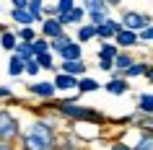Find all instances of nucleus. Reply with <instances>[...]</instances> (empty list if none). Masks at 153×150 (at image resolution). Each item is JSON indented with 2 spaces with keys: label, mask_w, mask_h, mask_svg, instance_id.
Here are the masks:
<instances>
[{
  "label": "nucleus",
  "mask_w": 153,
  "mask_h": 150,
  "mask_svg": "<svg viewBox=\"0 0 153 150\" xmlns=\"http://www.w3.org/2000/svg\"><path fill=\"white\" fill-rule=\"evenodd\" d=\"M57 111L68 119H75V122H94V124H101L104 117L101 111L91 109V106H81L78 101H60L57 103Z\"/></svg>",
  "instance_id": "obj_1"
},
{
  "label": "nucleus",
  "mask_w": 153,
  "mask_h": 150,
  "mask_svg": "<svg viewBox=\"0 0 153 150\" xmlns=\"http://www.w3.org/2000/svg\"><path fill=\"white\" fill-rule=\"evenodd\" d=\"M21 137V122L8 109H0V142H16Z\"/></svg>",
  "instance_id": "obj_2"
},
{
  "label": "nucleus",
  "mask_w": 153,
  "mask_h": 150,
  "mask_svg": "<svg viewBox=\"0 0 153 150\" xmlns=\"http://www.w3.org/2000/svg\"><path fill=\"white\" fill-rule=\"evenodd\" d=\"M120 26H122V29H127V31H135L137 34L143 26H151V16H148V13H140V10H125Z\"/></svg>",
  "instance_id": "obj_3"
},
{
  "label": "nucleus",
  "mask_w": 153,
  "mask_h": 150,
  "mask_svg": "<svg viewBox=\"0 0 153 150\" xmlns=\"http://www.w3.org/2000/svg\"><path fill=\"white\" fill-rule=\"evenodd\" d=\"M55 145L49 140H42V137H36V134L26 132L21 134V150H52Z\"/></svg>",
  "instance_id": "obj_4"
},
{
  "label": "nucleus",
  "mask_w": 153,
  "mask_h": 150,
  "mask_svg": "<svg viewBox=\"0 0 153 150\" xmlns=\"http://www.w3.org/2000/svg\"><path fill=\"white\" fill-rule=\"evenodd\" d=\"M29 132H31V134H36V137H42V140H49L52 145H55L57 132H55V127L49 124V122H34V124L29 127Z\"/></svg>",
  "instance_id": "obj_5"
},
{
  "label": "nucleus",
  "mask_w": 153,
  "mask_h": 150,
  "mask_svg": "<svg viewBox=\"0 0 153 150\" xmlns=\"http://www.w3.org/2000/svg\"><path fill=\"white\" fill-rule=\"evenodd\" d=\"M83 18H86V10L78 8V5H73L68 13H57V21L62 24V29H65V26H70V24H81Z\"/></svg>",
  "instance_id": "obj_6"
},
{
  "label": "nucleus",
  "mask_w": 153,
  "mask_h": 150,
  "mask_svg": "<svg viewBox=\"0 0 153 150\" xmlns=\"http://www.w3.org/2000/svg\"><path fill=\"white\" fill-rule=\"evenodd\" d=\"M60 34H65V29H62V24L57 21V16L42 21V36H44V39H55V36H60Z\"/></svg>",
  "instance_id": "obj_7"
},
{
  "label": "nucleus",
  "mask_w": 153,
  "mask_h": 150,
  "mask_svg": "<svg viewBox=\"0 0 153 150\" xmlns=\"http://www.w3.org/2000/svg\"><path fill=\"white\" fill-rule=\"evenodd\" d=\"M120 29H122L120 21H112V18H106L101 26H96V36H99L101 41H106V39H112V36L120 31Z\"/></svg>",
  "instance_id": "obj_8"
},
{
  "label": "nucleus",
  "mask_w": 153,
  "mask_h": 150,
  "mask_svg": "<svg viewBox=\"0 0 153 150\" xmlns=\"http://www.w3.org/2000/svg\"><path fill=\"white\" fill-rule=\"evenodd\" d=\"M60 72L78 78V75H83V72H86V62H83V60H62V65H60Z\"/></svg>",
  "instance_id": "obj_9"
},
{
  "label": "nucleus",
  "mask_w": 153,
  "mask_h": 150,
  "mask_svg": "<svg viewBox=\"0 0 153 150\" xmlns=\"http://www.w3.org/2000/svg\"><path fill=\"white\" fill-rule=\"evenodd\" d=\"M132 62H135V57H132V55H127V52H117V57H114V67H117V70L112 72V78H122V72L127 70Z\"/></svg>",
  "instance_id": "obj_10"
},
{
  "label": "nucleus",
  "mask_w": 153,
  "mask_h": 150,
  "mask_svg": "<svg viewBox=\"0 0 153 150\" xmlns=\"http://www.w3.org/2000/svg\"><path fill=\"white\" fill-rule=\"evenodd\" d=\"M52 86H55V91H75V86H78V78L65 75V72H57L55 80H52Z\"/></svg>",
  "instance_id": "obj_11"
},
{
  "label": "nucleus",
  "mask_w": 153,
  "mask_h": 150,
  "mask_svg": "<svg viewBox=\"0 0 153 150\" xmlns=\"http://www.w3.org/2000/svg\"><path fill=\"white\" fill-rule=\"evenodd\" d=\"M114 41H117V47H122V49L135 47V44H137V34L135 31H127V29H120V31L114 34Z\"/></svg>",
  "instance_id": "obj_12"
},
{
  "label": "nucleus",
  "mask_w": 153,
  "mask_h": 150,
  "mask_svg": "<svg viewBox=\"0 0 153 150\" xmlns=\"http://www.w3.org/2000/svg\"><path fill=\"white\" fill-rule=\"evenodd\" d=\"M29 93L31 96H39V98H52L55 96V86L52 83H34V86H29Z\"/></svg>",
  "instance_id": "obj_13"
},
{
  "label": "nucleus",
  "mask_w": 153,
  "mask_h": 150,
  "mask_svg": "<svg viewBox=\"0 0 153 150\" xmlns=\"http://www.w3.org/2000/svg\"><path fill=\"white\" fill-rule=\"evenodd\" d=\"M57 150H81V142L75 134H62V137H55Z\"/></svg>",
  "instance_id": "obj_14"
},
{
  "label": "nucleus",
  "mask_w": 153,
  "mask_h": 150,
  "mask_svg": "<svg viewBox=\"0 0 153 150\" xmlns=\"http://www.w3.org/2000/svg\"><path fill=\"white\" fill-rule=\"evenodd\" d=\"M81 44H78V41H68V44H65L62 49H60V57H62V60H81Z\"/></svg>",
  "instance_id": "obj_15"
},
{
  "label": "nucleus",
  "mask_w": 153,
  "mask_h": 150,
  "mask_svg": "<svg viewBox=\"0 0 153 150\" xmlns=\"http://www.w3.org/2000/svg\"><path fill=\"white\" fill-rule=\"evenodd\" d=\"M127 88H130V83L125 78H112L109 83H106V91L112 96H122V93H127Z\"/></svg>",
  "instance_id": "obj_16"
},
{
  "label": "nucleus",
  "mask_w": 153,
  "mask_h": 150,
  "mask_svg": "<svg viewBox=\"0 0 153 150\" xmlns=\"http://www.w3.org/2000/svg\"><path fill=\"white\" fill-rule=\"evenodd\" d=\"M148 67H151L148 62H137V60H135V62L130 65L127 70L122 72V78L127 80V78H137V75H145V70H148Z\"/></svg>",
  "instance_id": "obj_17"
},
{
  "label": "nucleus",
  "mask_w": 153,
  "mask_h": 150,
  "mask_svg": "<svg viewBox=\"0 0 153 150\" xmlns=\"http://www.w3.org/2000/svg\"><path fill=\"white\" fill-rule=\"evenodd\" d=\"M10 18H13L16 24H21V26H31L34 24L31 13H29L26 8H13V10H10Z\"/></svg>",
  "instance_id": "obj_18"
},
{
  "label": "nucleus",
  "mask_w": 153,
  "mask_h": 150,
  "mask_svg": "<svg viewBox=\"0 0 153 150\" xmlns=\"http://www.w3.org/2000/svg\"><path fill=\"white\" fill-rule=\"evenodd\" d=\"M117 52H120L117 44H112V41H101V47H99V60H114Z\"/></svg>",
  "instance_id": "obj_19"
},
{
  "label": "nucleus",
  "mask_w": 153,
  "mask_h": 150,
  "mask_svg": "<svg viewBox=\"0 0 153 150\" xmlns=\"http://www.w3.org/2000/svg\"><path fill=\"white\" fill-rule=\"evenodd\" d=\"M29 47H31V57H36V55H42V52H49V39L36 36L34 41H29Z\"/></svg>",
  "instance_id": "obj_20"
},
{
  "label": "nucleus",
  "mask_w": 153,
  "mask_h": 150,
  "mask_svg": "<svg viewBox=\"0 0 153 150\" xmlns=\"http://www.w3.org/2000/svg\"><path fill=\"white\" fill-rule=\"evenodd\" d=\"M96 36V26H78V44H86V41H91Z\"/></svg>",
  "instance_id": "obj_21"
},
{
  "label": "nucleus",
  "mask_w": 153,
  "mask_h": 150,
  "mask_svg": "<svg viewBox=\"0 0 153 150\" xmlns=\"http://www.w3.org/2000/svg\"><path fill=\"white\" fill-rule=\"evenodd\" d=\"M75 91H78V93H94V91H99V83L91 80V78H81L78 86H75Z\"/></svg>",
  "instance_id": "obj_22"
},
{
  "label": "nucleus",
  "mask_w": 153,
  "mask_h": 150,
  "mask_svg": "<svg viewBox=\"0 0 153 150\" xmlns=\"http://www.w3.org/2000/svg\"><path fill=\"white\" fill-rule=\"evenodd\" d=\"M132 150H153V132H143L137 137V142H135Z\"/></svg>",
  "instance_id": "obj_23"
},
{
  "label": "nucleus",
  "mask_w": 153,
  "mask_h": 150,
  "mask_svg": "<svg viewBox=\"0 0 153 150\" xmlns=\"http://www.w3.org/2000/svg\"><path fill=\"white\" fill-rule=\"evenodd\" d=\"M26 10L31 13L34 21H44V16H42V0H29L26 3Z\"/></svg>",
  "instance_id": "obj_24"
},
{
  "label": "nucleus",
  "mask_w": 153,
  "mask_h": 150,
  "mask_svg": "<svg viewBox=\"0 0 153 150\" xmlns=\"http://www.w3.org/2000/svg\"><path fill=\"white\" fill-rule=\"evenodd\" d=\"M8 72L13 75V78H18V75L24 72V60H21L18 55H13V57H10V62H8Z\"/></svg>",
  "instance_id": "obj_25"
},
{
  "label": "nucleus",
  "mask_w": 153,
  "mask_h": 150,
  "mask_svg": "<svg viewBox=\"0 0 153 150\" xmlns=\"http://www.w3.org/2000/svg\"><path fill=\"white\" fill-rule=\"evenodd\" d=\"M16 39L18 41H34L36 39V29H34V26H21L18 34H16Z\"/></svg>",
  "instance_id": "obj_26"
},
{
  "label": "nucleus",
  "mask_w": 153,
  "mask_h": 150,
  "mask_svg": "<svg viewBox=\"0 0 153 150\" xmlns=\"http://www.w3.org/2000/svg\"><path fill=\"white\" fill-rule=\"evenodd\" d=\"M137 106H140V114H153V96L148 93V91H145V93L140 96Z\"/></svg>",
  "instance_id": "obj_27"
},
{
  "label": "nucleus",
  "mask_w": 153,
  "mask_h": 150,
  "mask_svg": "<svg viewBox=\"0 0 153 150\" xmlns=\"http://www.w3.org/2000/svg\"><path fill=\"white\" fill-rule=\"evenodd\" d=\"M88 18H91V26H101L106 21V8H96V10H88Z\"/></svg>",
  "instance_id": "obj_28"
},
{
  "label": "nucleus",
  "mask_w": 153,
  "mask_h": 150,
  "mask_svg": "<svg viewBox=\"0 0 153 150\" xmlns=\"http://www.w3.org/2000/svg\"><path fill=\"white\" fill-rule=\"evenodd\" d=\"M16 34H10V31H3L0 34V44H3V49H8V52H13V47H16Z\"/></svg>",
  "instance_id": "obj_29"
},
{
  "label": "nucleus",
  "mask_w": 153,
  "mask_h": 150,
  "mask_svg": "<svg viewBox=\"0 0 153 150\" xmlns=\"http://www.w3.org/2000/svg\"><path fill=\"white\" fill-rule=\"evenodd\" d=\"M68 41H73L68 34H60V36H55V39H49V49H55V52H60V49L68 44Z\"/></svg>",
  "instance_id": "obj_30"
},
{
  "label": "nucleus",
  "mask_w": 153,
  "mask_h": 150,
  "mask_svg": "<svg viewBox=\"0 0 153 150\" xmlns=\"http://www.w3.org/2000/svg\"><path fill=\"white\" fill-rule=\"evenodd\" d=\"M16 55L21 57V60H29V57H31V47H29V41H16Z\"/></svg>",
  "instance_id": "obj_31"
},
{
  "label": "nucleus",
  "mask_w": 153,
  "mask_h": 150,
  "mask_svg": "<svg viewBox=\"0 0 153 150\" xmlns=\"http://www.w3.org/2000/svg\"><path fill=\"white\" fill-rule=\"evenodd\" d=\"M34 60H36V65H39L42 70H49V67H52V55H49V52H42V55H36Z\"/></svg>",
  "instance_id": "obj_32"
},
{
  "label": "nucleus",
  "mask_w": 153,
  "mask_h": 150,
  "mask_svg": "<svg viewBox=\"0 0 153 150\" xmlns=\"http://www.w3.org/2000/svg\"><path fill=\"white\" fill-rule=\"evenodd\" d=\"M96 8H106L104 0H83V10L88 13V10H96Z\"/></svg>",
  "instance_id": "obj_33"
},
{
  "label": "nucleus",
  "mask_w": 153,
  "mask_h": 150,
  "mask_svg": "<svg viewBox=\"0 0 153 150\" xmlns=\"http://www.w3.org/2000/svg\"><path fill=\"white\" fill-rule=\"evenodd\" d=\"M143 39L145 44H151V39H153V29L151 26H143V29H140V31H137V41Z\"/></svg>",
  "instance_id": "obj_34"
},
{
  "label": "nucleus",
  "mask_w": 153,
  "mask_h": 150,
  "mask_svg": "<svg viewBox=\"0 0 153 150\" xmlns=\"http://www.w3.org/2000/svg\"><path fill=\"white\" fill-rule=\"evenodd\" d=\"M73 3H75V0H57V13H68V10L73 8Z\"/></svg>",
  "instance_id": "obj_35"
},
{
  "label": "nucleus",
  "mask_w": 153,
  "mask_h": 150,
  "mask_svg": "<svg viewBox=\"0 0 153 150\" xmlns=\"http://www.w3.org/2000/svg\"><path fill=\"white\" fill-rule=\"evenodd\" d=\"M99 70H114V60H99Z\"/></svg>",
  "instance_id": "obj_36"
},
{
  "label": "nucleus",
  "mask_w": 153,
  "mask_h": 150,
  "mask_svg": "<svg viewBox=\"0 0 153 150\" xmlns=\"http://www.w3.org/2000/svg\"><path fill=\"white\" fill-rule=\"evenodd\" d=\"M109 150H132V148H130V145H127V142H112V145H109Z\"/></svg>",
  "instance_id": "obj_37"
},
{
  "label": "nucleus",
  "mask_w": 153,
  "mask_h": 150,
  "mask_svg": "<svg viewBox=\"0 0 153 150\" xmlns=\"http://www.w3.org/2000/svg\"><path fill=\"white\" fill-rule=\"evenodd\" d=\"M0 98H10V88L0 86Z\"/></svg>",
  "instance_id": "obj_38"
},
{
  "label": "nucleus",
  "mask_w": 153,
  "mask_h": 150,
  "mask_svg": "<svg viewBox=\"0 0 153 150\" xmlns=\"http://www.w3.org/2000/svg\"><path fill=\"white\" fill-rule=\"evenodd\" d=\"M0 150H16V145L13 142H0Z\"/></svg>",
  "instance_id": "obj_39"
},
{
  "label": "nucleus",
  "mask_w": 153,
  "mask_h": 150,
  "mask_svg": "<svg viewBox=\"0 0 153 150\" xmlns=\"http://www.w3.org/2000/svg\"><path fill=\"white\" fill-rule=\"evenodd\" d=\"M10 3H13L16 8H26V3H29V0H10Z\"/></svg>",
  "instance_id": "obj_40"
},
{
  "label": "nucleus",
  "mask_w": 153,
  "mask_h": 150,
  "mask_svg": "<svg viewBox=\"0 0 153 150\" xmlns=\"http://www.w3.org/2000/svg\"><path fill=\"white\" fill-rule=\"evenodd\" d=\"M104 3H106V8H109V5H120L122 0H104Z\"/></svg>",
  "instance_id": "obj_41"
}]
</instances>
